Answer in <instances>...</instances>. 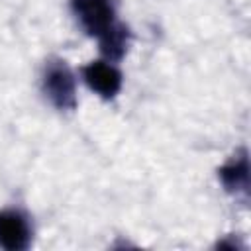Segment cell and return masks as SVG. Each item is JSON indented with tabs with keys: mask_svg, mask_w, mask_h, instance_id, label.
Masks as SVG:
<instances>
[{
	"mask_svg": "<svg viewBox=\"0 0 251 251\" xmlns=\"http://www.w3.org/2000/svg\"><path fill=\"white\" fill-rule=\"evenodd\" d=\"M41 92L59 112H73L76 108V78L65 59L51 57L45 61L41 71Z\"/></svg>",
	"mask_w": 251,
	"mask_h": 251,
	"instance_id": "cell-1",
	"label": "cell"
},
{
	"mask_svg": "<svg viewBox=\"0 0 251 251\" xmlns=\"http://www.w3.org/2000/svg\"><path fill=\"white\" fill-rule=\"evenodd\" d=\"M71 12L82 31L90 37L102 35L118 22L116 0H71Z\"/></svg>",
	"mask_w": 251,
	"mask_h": 251,
	"instance_id": "cell-2",
	"label": "cell"
},
{
	"mask_svg": "<svg viewBox=\"0 0 251 251\" xmlns=\"http://www.w3.org/2000/svg\"><path fill=\"white\" fill-rule=\"evenodd\" d=\"M80 75H82V80L86 82V86L104 100L116 98L118 92L122 90L124 76H122L120 69L106 59L90 61L88 65H84L80 69Z\"/></svg>",
	"mask_w": 251,
	"mask_h": 251,
	"instance_id": "cell-3",
	"label": "cell"
},
{
	"mask_svg": "<svg viewBox=\"0 0 251 251\" xmlns=\"http://www.w3.org/2000/svg\"><path fill=\"white\" fill-rule=\"evenodd\" d=\"M33 229L29 218L22 210L0 212V247L6 251H25L31 245Z\"/></svg>",
	"mask_w": 251,
	"mask_h": 251,
	"instance_id": "cell-4",
	"label": "cell"
},
{
	"mask_svg": "<svg viewBox=\"0 0 251 251\" xmlns=\"http://www.w3.org/2000/svg\"><path fill=\"white\" fill-rule=\"evenodd\" d=\"M218 178L226 192L233 194L235 198L247 200L249 194V155L247 149L241 147L237 149L220 169H218Z\"/></svg>",
	"mask_w": 251,
	"mask_h": 251,
	"instance_id": "cell-5",
	"label": "cell"
},
{
	"mask_svg": "<svg viewBox=\"0 0 251 251\" xmlns=\"http://www.w3.org/2000/svg\"><path fill=\"white\" fill-rule=\"evenodd\" d=\"M96 39H98V47H100V53L104 55V59L110 63H116L127 53V47L131 41V31L124 22L118 20Z\"/></svg>",
	"mask_w": 251,
	"mask_h": 251,
	"instance_id": "cell-6",
	"label": "cell"
}]
</instances>
